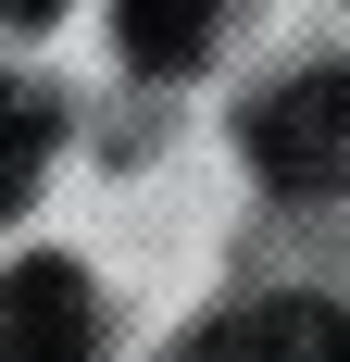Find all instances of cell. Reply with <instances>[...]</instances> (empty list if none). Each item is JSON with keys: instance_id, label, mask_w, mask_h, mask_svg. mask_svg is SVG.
Returning a JSON list of instances; mask_svg holds the SVG:
<instances>
[{"instance_id": "cell-2", "label": "cell", "mask_w": 350, "mask_h": 362, "mask_svg": "<svg viewBox=\"0 0 350 362\" xmlns=\"http://www.w3.org/2000/svg\"><path fill=\"white\" fill-rule=\"evenodd\" d=\"M88 350H101V300L75 262L0 275V362H88Z\"/></svg>"}, {"instance_id": "cell-1", "label": "cell", "mask_w": 350, "mask_h": 362, "mask_svg": "<svg viewBox=\"0 0 350 362\" xmlns=\"http://www.w3.org/2000/svg\"><path fill=\"white\" fill-rule=\"evenodd\" d=\"M250 163H263V187H338L350 175V75L313 63V75H276L263 100H250Z\"/></svg>"}, {"instance_id": "cell-4", "label": "cell", "mask_w": 350, "mask_h": 362, "mask_svg": "<svg viewBox=\"0 0 350 362\" xmlns=\"http://www.w3.org/2000/svg\"><path fill=\"white\" fill-rule=\"evenodd\" d=\"M113 13H125V63L188 75L213 37H225V13H238V0H113Z\"/></svg>"}, {"instance_id": "cell-6", "label": "cell", "mask_w": 350, "mask_h": 362, "mask_svg": "<svg viewBox=\"0 0 350 362\" xmlns=\"http://www.w3.org/2000/svg\"><path fill=\"white\" fill-rule=\"evenodd\" d=\"M0 13H50V0H0Z\"/></svg>"}, {"instance_id": "cell-3", "label": "cell", "mask_w": 350, "mask_h": 362, "mask_svg": "<svg viewBox=\"0 0 350 362\" xmlns=\"http://www.w3.org/2000/svg\"><path fill=\"white\" fill-rule=\"evenodd\" d=\"M188 362H350V325L338 300H238Z\"/></svg>"}, {"instance_id": "cell-5", "label": "cell", "mask_w": 350, "mask_h": 362, "mask_svg": "<svg viewBox=\"0 0 350 362\" xmlns=\"http://www.w3.org/2000/svg\"><path fill=\"white\" fill-rule=\"evenodd\" d=\"M38 163H50V112H38V88H13V75H0V213L38 187Z\"/></svg>"}]
</instances>
